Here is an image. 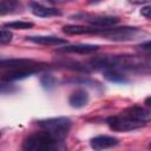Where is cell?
<instances>
[{"instance_id": "obj_1", "label": "cell", "mask_w": 151, "mask_h": 151, "mask_svg": "<svg viewBox=\"0 0 151 151\" xmlns=\"http://www.w3.org/2000/svg\"><path fill=\"white\" fill-rule=\"evenodd\" d=\"M150 119L151 112L149 109L139 105H133L119 112L118 114L109 117L106 119V123L113 131L126 132L146 126L150 123Z\"/></svg>"}, {"instance_id": "obj_2", "label": "cell", "mask_w": 151, "mask_h": 151, "mask_svg": "<svg viewBox=\"0 0 151 151\" xmlns=\"http://www.w3.org/2000/svg\"><path fill=\"white\" fill-rule=\"evenodd\" d=\"M22 151H65V143L57 140L46 131L34 132L25 138Z\"/></svg>"}, {"instance_id": "obj_3", "label": "cell", "mask_w": 151, "mask_h": 151, "mask_svg": "<svg viewBox=\"0 0 151 151\" xmlns=\"http://www.w3.org/2000/svg\"><path fill=\"white\" fill-rule=\"evenodd\" d=\"M38 125L57 140L64 142L72 127V122L67 117H54L39 120Z\"/></svg>"}, {"instance_id": "obj_4", "label": "cell", "mask_w": 151, "mask_h": 151, "mask_svg": "<svg viewBox=\"0 0 151 151\" xmlns=\"http://www.w3.org/2000/svg\"><path fill=\"white\" fill-rule=\"evenodd\" d=\"M137 27H130V26H112V27H106L101 28V32L99 35L104 37L105 39L112 40V41H126L131 40L136 37L138 33Z\"/></svg>"}, {"instance_id": "obj_5", "label": "cell", "mask_w": 151, "mask_h": 151, "mask_svg": "<svg viewBox=\"0 0 151 151\" xmlns=\"http://www.w3.org/2000/svg\"><path fill=\"white\" fill-rule=\"evenodd\" d=\"M72 18L77 20H83L90 24L92 27L97 28H106L116 26L119 22V18L112 15H100V14H88V13H79L72 15Z\"/></svg>"}, {"instance_id": "obj_6", "label": "cell", "mask_w": 151, "mask_h": 151, "mask_svg": "<svg viewBox=\"0 0 151 151\" xmlns=\"http://www.w3.org/2000/svg\"><path fill=\"white\" fill-rule=\"evenodd\" d=\"M119 144V140L113 137V136H107V134H100L91 138L90 145L94 151H104L111 147H114Z\"/></svg>"}, {"instance_id": "obj_7", "label": "cell", "mask_w": 151, "mask_h": 151, "mask_svg": "<svg viewBox=\"0 0 151 151\" xmlns=\"http://www.w3.org/2000/svg\"><path fill=\"white\" fill-rule=\"evenodd\" d=\"M39 71V67L35 66V67H24V68H17V70H11L8 73H6L4 77H2V80L4 81H17V80H21V79H25L32 74H34L35 72Z\"/></svg>"}, {"instance_id": "obj_8", "label": "cell", "mask_w": 151, "mask_h": 151, "mask_svg": "<svg viewBox=\"0 0 151 151\" xmlns=\"http://www.w3.org/2000/svg\"><path fill=\"white\" fill-rule=\"evenodd\" d=\"M100 46L91 45V44H77V45H65L59 47L57 51L63 53H79V54H88L99 50Z\"/></svg>"}, {"instance_id": "obj_9", "label": "cell", "mask_w": 151, "mask_h": 151, "mask_svg": "<svg viewBox=\"0 0 151 151\" xmlns=\"http://www.w3.org/2000/svg\"><path fill=\"white\" fill-rule=\"evenodd\" d=\"M38 64L32 59H21V58L0 59V68L17 70V68H24V67H35Z\"/></svg>"}, {"instance_id": "obj_10", "label": "cell", "mask_w": 151, "mask_h": 151, "mask_svg": "<svg viewBox=\"0 0 151 151\" xmlns=\"http://www.w3.org/2000/svg\"><path fill=\"white\" fill-rule=\"evenodd\" d=\"M29 7H31L32 13L35 17H40V18H51V17H57L61 14L58 8L45 6L40 2H31Z\"/></svg>"}, {"instance_id": "obj_11", "label": "cell", "mask_w": 151, "mask_h": 151, "mask_svg": "<svg viewBox=\"0 0 151 151\" xmlns=\"http://www.w3.org/2000/svg\"><path fill=\"white\" fill-rule=\"evenodd\" d=\"M27 40L38 44V45H45V46H59L67 44L66 39L54 37V35H31L27 37Z\"/></svg>"}, {"instance_id": "obj_12", "label": "cell", "mask_w": 151, "mask_h": 151, "mask_svg": "<svg viewBox=\"0 0 151 151\" xmlns=\"http://www.w3.org/2000/svg\"><path fill=\"white\" fill-rule=\"evenodd\" d=\"M63 32L71 35L79 34H100L101 28L92 27V26H83V25H66L63 27Z\"/></svg>"}, {"instance_id": "obj_13", "label": "cell", "mask_w": 151, "mask_h": 151, "mask_svg": "<svg viewBox=\"0 0 151 151\" xmlns=\"http://www.w3.org/2000/svg\"><path fill=\"white\" fill-rule=\"evenodd\" d=\"M88 93L86 90L84 88H78L74 92H72V94L68 98V104L74 107V109H81L84 106L87 105L88 103Z\"/></svg>"}, {"instance_id": "obj_14", "label": "cell", "mask_w": 151, "mask_h": 151, "mask_svg": "<svg viewBox=\"0 0 151 151\" xmlns=\"http://www.w3.org/2000/svg\"><path fill=\"white\" fill-rule=\"evenodd\" d=\"M104 78L107 79L111 83H116V84H126L129 83V79L126 78V76H124L120 71L117 70H104L103 72Z\"/></svg>"}, {"instance_id": "obj_15", "label": "cell", "mask_w": 151, "mask_h": 151, "mask_svg": "<svg viewBox=\"0 0 151 151\" xmlns=\"http://www.w3.org/2000/svg\"><path fill=\"white\" fill-rule=\"evenodd\" d=\"M34 26L33 22L31 21H22V20H17V21H11L5 24L6 28H12V29H28Z\"/></svg>"}, {"instance_id": "obj_16", "label": "cell", "mask_w": 151, "mask_h": 151, "mask_svg": "<svg viewBox=\"0 0 151 151\" xmlns=\"http://www.w3.org/2000/svg\"><path fill=\"white\" fill-rule=\"evenodd\" d=\"M18 6V2L15 1H9V0H0V11L4 14L11 13L15 7Z\"/></svg>"}, {"instance_id": "obj_17", "label": "cell", "mask_w": 151, "mask_h": 151, "mask_svg": "<svg viewBox=\"0 0 151 151\" xmlns=\"http://www.w3.org/2000/svg\"><path fill=\"white\" fill-rule=\"evenodd\" d=\"M40 83H41V85H42L45 88L50 90V88H52V87L54 86L55 79H54V77H52L51 74H44V76L41 77V79H40Z\"/></svg>"}, {"instance_id": "obj_18", "label": "cell", "mask_w": 151, "mask_h": 151, "mask_svg": "<svg viewBox=\"0 0 151 151\" xmlns=\"http://www.w3.org/2000/svg\"><path fill=\"white\" fill-rule=\"evenodd\" d=\"M13 39V33L9 29H0V45L9 44Z\"/></svg>"}, {"instance_id": "obj_19", "label": "cell", "mask_w": 151, "mask_h": 151, "mask_svg": "<svg viewBox=\"0 0 151 151\" xmlns=\"http://www.w3.org/2000/svg\"><path fill=\"white\" fill-rule=\"evenodd\" d=\"M17 91V87L8 83V81H4V83H0V93H12Z\"/></svg>"}, {"instance_id": "obj_20", "label": "cell", "mask_w": 151, "mask_h": 151, "mask_svg": "<svg viewBox=\"0 0 151 151\" xmlns=\"http://www.w3.org/2000/svg\"><path fill=\"white\" fill-rule=\"evenodd\" d=\"M140 13H142V15L145 17L146 19H150V15H151V6L147 5V6H145V7H142Z\"/></svg>"}, {"instance_id": "obj_21", "label": "cell", "mask_w": 151, "mask_h": 151, "mask_svg": "<svg viewBox=\"0 0 151 151\" xmlns=\"http://www.w3.org/2000/svg\"><path fill=\"white\" fill-rule=\"evenodd\" d=\"M142 50H144V51H146L147 53H149V51H150V41L147 40V41H145L144 44H142L140 46H139Z\"/></svg>"}, {"instance_id": "obj_22", "label": "cell", "mask_w": 151, "mask_h": 151, "mask_svg": "<svg viewBox=\"0 0 151 151\" xmlns=\"http://www.w3.org/2000/svg\"><path fill=\"white\" fill-rule=\"evenodd\" d=\"M0 15H4V13H2V12H1V11H0Z\"/></svg>"}]
</instances>
